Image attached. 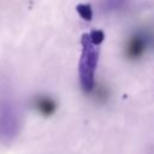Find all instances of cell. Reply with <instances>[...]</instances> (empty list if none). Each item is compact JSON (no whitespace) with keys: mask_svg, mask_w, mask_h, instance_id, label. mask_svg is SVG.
I'll return each mask as SVG.
<instances>
[{"mask_svg":"<svg viewBox=\"0 0 154 154\" xmlns=\"http://www.w3.org/2000/svg\"><path fill=\"white\" fill-rule=\"evenodd\" d=\"M34 106L37 109V112L45 117L52 116L57 108L54 100L51 99L49 96H37L34 101Z\"/></svg>","mask_w":154,"mask_h":154,"instance_id":"4","label":"cell"},{"mask_svg":"<svg viewBox=\"0 0 154 154\" xmlns=\"http://www.w3.org/2000/svg\"><path fill=\"white\" fill-rule=\"evenodd\" d=\"M76 10H77L78 14L83 19L90 20L93 18V10H91V6L90 5H88V4H79V5H77Z\"/></svg>","mask_w":154,"mask_h":154,"instance_id":"5","label":"cell"},{"mask_svg":"<svg viewBox=\"0 0 154 154\" xmlns=\"http://www.w3.org/2000/svg\"><path fill=\"white\" fill-rule=\"evenodd\" d=\"M126 4V0H103V6L107 11H116L122 8Z\"/></svg>","mask_w":154,"mask_h":154,"instance_id":"6","label":"cell"},{"mask_svg":"<svg viewBox=\"0 0 154 154\" xmlns=\"http://www.w3.org/2000/svg\"><path fill=\"white\" fill-rule=\"evenodd\" d=\"M89 36H90V40L94 45L99 46L100 43H102V41L105 40V34L102 30H91L89 32Z\"/></svg>","mask_w":154,"mask_h":154,"instance_id":"7","label":"cell"},{"mask_svg":"<svg viewBox=\"0 0 154 154\" xmlns=\"http://www.w3.org/2000/svg\"><path fill=\"white\" fill-rule=\"evenodd\" d=\"M146 48H147L146 36H143L142 34H136L128 41L125 54L130 59H137L143 55Z\"/></svg>","mask_w":154,"mask_h":154,"instance_id":"3","label":"cell"},{"mask_svg":"<svg viewBox=\"0 0 154 154\" xmlns=\"http://www.w3.org/2000/svg\"><path fill=\"white\" fill-rule=\"evenodd\" d=\"M19 128L18 116L13 105L8 101L0 102V138L5 141H11Z\"/></svg>","mask_w":154,"mask_h":154,"instance_id":"2","label":"cell"},{"mask_svg":"<svg viewBox=\"0 0 154 154\" xmlns=\"http://www.w3.org/2000/svg\"><path fill=\"white\" fill-rule=\"evenodd\" d=\"M82 53L78 64V77L82 89L85 93H90L94 89L95 71L99 61V48L90 40L89 34H83L81 38Z\"/></svg>","mask_w":154,"mask_h":154,"instance_id":"1","label":"cell"}]
</instances>
